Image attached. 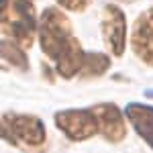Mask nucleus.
Here are the masks:
<instances>
[{
	"mask_svg": "<svg viewBox=\"0 0 153 153\" xmlns=\"http://www.w3.org/2000/svg\"><path fill=\"white\" fill-rule=\"evenodd\" d=\"M55 125L71 141H84L100 131L92 108H88V110H78V108L59 110L55 114Z\"/></svg>",
	"mask_w": 153,
	"mask_h": 153,
	"instance_id": "20e7f679",
	"label": "nucleus"
},
{
	"mask_svg": "<svg viewBox=\"0 0 153 153\" xmlns=\"http://www.w3.org/2000/svg\"><path fill=\"white\" fill-rule=\"evenodd\" d=\"M108 68H110L108 55H104V53H86L80 76L82 78H96V76H102Z\"/></svg>",
	"mask_w": 153,
	"mask_h": 153,
	"instance_id": "1a4fd4ad",
	"label": "nucleus"
},
{
	"mask_svg": "<svg viewBox=\"0 0 153 153\" xmlns=\"http://www.w3.org/2000/svg\"><path fill=\"white\" fill-rule=\"evenodd\" d=\"M102 35L112 55L120 57L127 45V19L117 4H106L102 10Z\"/></svg>",
	"mask_w": 153,
	"mask_h": 153,
	"instance_id": "39448f33",
	"label": "nucleus"
},
{
	"mask_svg": "<svg viewBox=\"0 0 153 153\" xmlns=\"http://www.w3.org/2000/svg\"><path fill=\"white\" fill-rule=\"evenodd\" d=\"M131 45L135 55L145 61L147 65H153V8L141 12L133 25L131 33Z\"/></svg>",
	"mask_w": 153,
	"mask_h": 153,
	"instance_id": "423d86ee",
	"label": "nucleus"
},
{
	"mask_svg": "<svg viewBox=\"0 0 153 153\" xmlns=\"http://www.w3.org/2000/svg\"><path fill=\"white\" fill-rule=\"evenodd\" d=\"M2 59L14 68H19V70L29 68V59L25 55V51L21 49V45H16L10 39H2Z\"/></svg>",
	"mask_w": 153,
	"mask_h": 153,
	"instance_id": "9d476101",
	"label": "nucleus"
},
{
	"mask_svg": "<svg viewBox=\"0 0 153 153\" xmlns=\"http://www.w3.org/2000/svg\"><path fill=\"white\" fill-rule=\"evenodd\" d=\"M147 96H153V92H151V90H149V92H147Z\"/></svg>",
	"mask_w": 153,
	"mask_h": 153,
	"instance_id": "f8f14e48",
	"label": "nucleus"
},
{
	"mask_svg": "<svg viewBox=\"0 0 153 153\" xmlns=\"http://www.w3.org/2000/svg\"><path fill=\"white\" fill-rule=\"evenodd\" d=\"M57 2L63 6V8L74 10V12H82L84 8L90 4V0H57Z\"/></svg>",
	"mask_w": 153,
	"mask_h": 153,
	"instance_id": "9b49d317",
	"label": "nucleus"
},
{
	"mask_svg": "<svg viewBox=\"0 0 153 153\" xmlns=\"http://www.w3.org/2000/svg\"><path fill=\"white\" fill-rule=\"evenodd\" d=\"M125 112H127L131 125L135 127V131L153 147V106L131 102V104H127Z\"/></svg>",
	"mask_w": 153,
	"mask_h": 153,
	"instance_id": "6e6552de",
	"label": "nucleus"
},
{
	"mask_svg": "<svg viewBox=\"0 0 153 153\" xmlns=\"http://www.w3.org/2000/svg\"><path fill=\"white\" fill-rule=\"evenodd\" d=\"M92 112H94L96 120H98V129L104 135L108 141L117 143L123 141L125 135H127V127H125V120H123V114L114 104H96L92 106Z\"/></svg>",
	"mask_w": 153,
	"mask_h": 153,
	"instance_id": "0eeeda50",
	"label": "nucleus"
},
{
	"mask_svg": "<svg viewBox=\"0 0 153 153\" xmlns=\"http://www.w3.org/2000/svg\"><path fill=\"white\" fill-rule=\"evenodd\" d=\"M0 25L4 39H12L23 49L33 45L35 35V6L31 0H2L0 2Z\"/></svg>",
	"mask_w": 153,
	"mask_h": 153,
	"instance_id": "f03ea898",
	"label": "nucleus"
},
{
	"mask_svg": "<svg viewBox=\"0 0 153 153\" xmlns=\"http://www.w3.org/2000/svg\"><path fill=\"white\" fill-rule=\"evenodd\" d=\"M2 131L4 137L12 143H25V145H41L45 141V127L37 117L29 114H4L2 118Z\"/></svg>",
	"mask_w": 153,
	"mask_h": 153,
	"instance_id": "7ed1b4c3",
	"label": "nucleus"
},
{
	"mask_svg": "<svg viewBox=\"0 0 153 153\" xmlns=\"http://www.w3.org/2000/svg\"><path fill=\"white\" fill-rule=\"evenodd\" d=\"M39 43L45 55L55 61V68L63 78H74L82 70L86 53L76 37L71 35L70 19L59 8H45L39 21Z\"/></svg>",
	"mask_w": 153,
	"mask_h": 153,
	"instance_id": "f257e3e1",
	"label": "nucleus"
}]
</instances>
